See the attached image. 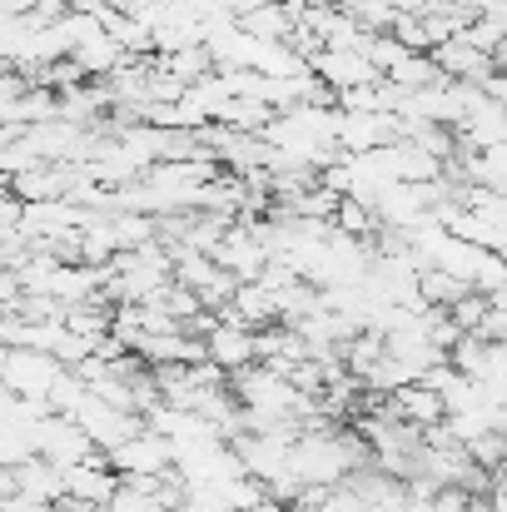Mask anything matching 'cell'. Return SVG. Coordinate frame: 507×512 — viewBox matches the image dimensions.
<instances>
[{
  "mask_svg": "<svg viewBox=\"0 0 507 512\" xmlns=\"http://www.w3.org/2000/svg\"><path fill=\"white\" fill-rule=\"evenodd\" d=\"M70 368L55 358V353H40V348H5L0 358V378H5V393H20V398H40L50 403V393L60 388ZM55 408V403H50Z\"/></svg>",
  "mask_w": 507,
  "mask_h": 512,
  "instance_id": "obj_1",
  "label": "cell"
},
{
  "mask_svg": "<svg viewBox=\"0 0 507 512\" xmlns=\"http://www.w3.org/2000/svg\"><path fill=\"white\" fill-rule=\"evenodd\" d=\"M473 289L463 284V279H453L448 269H428L423 274V299H428V309H453V304H463Z\"/></svg>",
  "mask_w": 507,
  "mask_h": 512,
  "instance_id": "obj_9",
  "label": "cell"
},
{
  "mask_svg": "<svg viewBox=\"0 0 507 512\" xmlns=\"http://www.w3.org/2000/svg\"><path fill=\"white\" fill-rule=\"evenodd\" d=\"M254 512H294V508H289V503H274V498H269V503H259Z\"/></svg>",
  "mask_w": 507,
  "mask_h": 512,
  "instance_id": "obj_13",
  "label": "cell"
},
{
  "mask_svg": "<svg viewBox=\"0 0 507 512\" xmlns=\"http://www.w3.org/2000/svg\"><path fill=\"white\" fill-rule=\"evenodd\" d=\"M120 488H125V478L110 468V453H95L90 463L65 468V498H75V503H85V508H95V512L110 508Z\"/></svg>",
  "mask_w": 507,
  "mask_h": 512,
  "instance_id": "obj_4",
  "label": "cell"
},
{
  "mask_svg": "<svg viewBox=\"0 0 507 512\" xmlns=\"http://www.w3.org/2000/svg\"><path fill=\"white\" fill-rule=\"evenodd\" d=\"M110 468L120 478H169L174 473V443H169L165 433L145 428L140 438H130L125 448L110 453Z\"/></svg>",
  "mask_w": 507,
  "mask_h": 512,
  "instance_id": "obj_3",
  "label": "cell"
},
{
  "mask_svg": "<svg viewBox=\"0 0 507 512\" xmlns=\"http://www.w3.org/2000/svg\"><path fill=\"white\" fill-rule=\"evenodd\" d=\"M334 229H343V234H353V239L368 244V234L383 229V224H378V209H373L368 199H343L338 214H334Z\"/></svg>",
  "mask_w": 507,
  "mask_h": 512,
  "instance_id": "obj_10",
  "label": "cell"
},
{
  "mask_svg": "<svg viewBox=\"0 0 507 512\" xmlns=\"http://www.w3.org/2000/svg\"><path fill=\"white\" fill-rule=\"evenodd\" d=\"M30 443H35V453H40L45 463H55V468H80V463H90V458L100 453L95 438H90L75 418H65V413L40 418V423L30 428Z\"/></svg>",
  "mask_w": 507,
  "mask_h": 512,
  "instance_id": "obj_2",
  "label": "cell"
},
{
  "mask_svg": "<svg viewBox=\"0 0 507 512\" xmlns=\"http://www.w3.org/2000/svg\"><path fill=\"white\" fill-rule=\"evenodd\" d=\"M488 503H493V512H507V478H498V483H493Z\"/></svg>",
  "mask_w": 507,
  "mask_h": 512,
  "instance_id": "obj_12",
  "label": "cell"
},
{
  "mask_svg": "<svg viewBox=\"0 0 507 512\" xmlns=\"http://www.w3.org/2000/svg\"><path fill=\"white\" fill-rule=\"evenodd\" d=\"M204 353H209L214 368H224V373L234 378V373H244V368L259 363V329H249V324H239V319H224V324L204 339Z\"/></svg>",
  "mask_w": 507,
  "mask_h": 512,
  "instance_id": "obj_6",
  "label": "cell"
},
{
  "mask_svg": "<svg viewBox=\"0 0 507 512\" xmlns=\"http://www.w3.org/2000/svg\"><path fill=\"white\" fill-rule=\"evenodd\" d=\"M214 259H219V269H229L239 284H259V279H264V269L274 264V254L264 249V239H259L244 219L229 229V239L219 244V254H214Z\"/></svg>",
  "mask_w": 507,
  "mask_h": 512,
  "instance_id": "obj_5",
  "label": "cell"
},
{
  "mask_svg": "<svg viewBox=\"0 0 507 512\" xmlns=\"http://www.w3.org/2000/svg\"><path fill=\"white\" fill-rule=\"evenodd\" d=\"M15 493L60 508L65 503V468H55L45 458H30L25 468H5V498H15Z\"/></svg>",
  "mask_w": 507,
  "mask_h": 512,
  "instance_id": "obj_7",
  "label": "cell"
},
{
  "mask_svg": "<svg viewBox=\"0 0 507 512\" xmlns=\"http://www.w3.org/2000/svg\"><path fill=\"white\" fill-rule=\"evenodd\" d=\"M388 408H393V418H403V423H413V428H423V433H433V428L448 423V403H443V393L428 388V383H408L403 393L388 398Z\"/></svg>",
  "mask_w": 507,
  "mask_h": 512,
  "instance_id": "obj_8",
  "label": "cell"
},
{
  "mask_svg": "<svg viewBox=\"0 0 507 512\" xmlns=\"http://www.w3.org/2000/svg\"><path fill=\"white\" fill-rule=\"evenodd\" d=\"M393 35H398L403 50H413V55H433V35H428V20H423V15H398Z\"/></svg>",
  "mask_w": 507,
  "mask_h": 512,
  "instance_id": "obj_11",
  "label": "cell"
}]
</instances>
